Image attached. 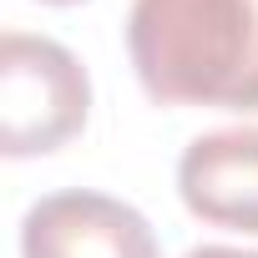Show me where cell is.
I'll use <instances>...</instances> for the list:
<instances>
[{"mask_svg": "<svg viewBox=\"0 0 258 258\" xmlns=\"http://www.w3.org/2000/svg\"><path fill=\"white\" fill-rule=\"evenodd\" d=\"M91 111V76L51 36H0V152L41 157L66 147Z\"/></svg>", "mask_w": 258, "mask_h": 258, "instance_id": "7a4b0ae2", "label": "cell"}, {"mask_svg": "<svg viewBox=\"0 0 258 258\" xmlns=\"http://www.w3.org/2000/svg\"><path fill=\"white\" fill-rule=\"evenodd\" d=\"M187 258H258L253 248H228V243H203V248H192Z\"/></svg>", "mask_w": 258, "mask_h": 258, "instance_id": "5b68a950", "label": "cell"}, {"mask_svg": "<svg viewBox=\"0 0 258 258\" xmlns=\"http://www.w3.org/2000/svg\"><path fill=\"white\" fill-rule=\"evenodd\" d=\"M177 192L213 228L258 233V126H218L182 147Z\"/></svg>", "mask_w": 258, "mask_h": 258, "instance_id": "277c9868", "label": "cell"}, {"mask_svg": "<svg viewBox=\"0 0 258 258\" xmlns=\"http://www.w3.org/2000/svg\"><path fill=\"white\" fill-rule=\"evenodd\" d=\"M46 6H76V0H46Z\"/></svg>", "mask_w": 258, "mask_h": 258, "instance_id": "8992f818", "label": "cell"}, {"mask_svg": "<svg viewBox=\"0 0 258 258\" xmlns=\"http://www.w3.org/2000/svg\"><path fill=\"white\" fill-rule=\"evenodd\" d=\"M21 258H162L152 223L111 192H46L21 218Z\"/></svg>", "mask_w": 258, "mask_h": 258, "instance_id": "3957f363", "label": "cell"}, {"mask_svg": "<svg viewBox=\"0 0 258 258\" xmlns=\"http://www.w3.org/2000/svg\"><path fill=\"white\" fill-rule=\"evenodd\" d=\"M126 56L162 106L258 111V0H132Z\"/></svg>", "mask_w": 258, "mask_h": 258, "instance_id": "6da1fadb", "label": "cell"}]
</instances>
